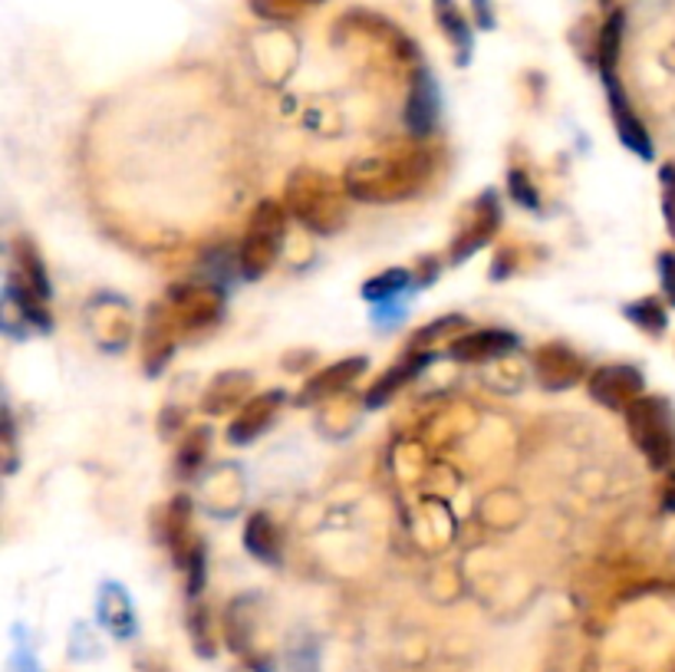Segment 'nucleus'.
Masks as SVG:
<instances>
[{
  "instance_id": "nucleus-1",
  "label": "nucleus",
  "mask_w": 675,
  "mask_h": 672,
  "mask_svg": "<svg viewBox=\"0 0 675 672\" xmlns=\"http://www.w3.org/2000/svg\"><path fill=\"white\" fill-rule=\"evenodd\" d=\"M441 165V149L428 139L409 136L357 155L343 185L360 204H399L428 191Z\"/></svg>"
},
{
  "instance_id": "nucleus-2",
  "label": "nucleus",
  "mask_w": 675,
  "mask_h": 672,
  "mask_svg": "<svg viewBox=\"0 0 675 672\" xmlns=\"http://www.w3.org/2000/svg\"><path fill=\"white\" fill-rule=\"evenodd\" d=\"M284 208L290 217H297L307 232L329 238L336 232H343V224L350 221V191L343 178H336L323 169H297L290 172L284 185Z\"/></svg>"
},
{
  "instance_id": "nucleus-3",
  "label": "nucleus",
  "mask_w": 675,
  "mask_h": 672,
  "mask_svg": "<svg viewBox=\"0 0 675 672\" xmlns=\"http://www.w3.org/2000/svg\"><path fill=\"white\" fill-rule=\"evenodd\" d=\"M287 217L290 214L277 198H264L261 204H254L238 248V271L245 281H261L264 274H271L287 241Z\"/></svg>"
},
{
  "instance_id": "nucleus-4",
  "label": "nucleus",
  "mask_w": 675,
  "mask_h": 672,
  "mask_svg": "<svg viewBox=\"0 0 675 672\" xmlns=\"http://www.w3.org/2000/svg\"><path fill=\"white\" fill-rule=\"evenodd\" d=\"M623 419L633 445L655 472L675 462V412L665 396H639Z\"/></svg>"
},
{
  "instance_id": "nucleus-5",
  "label": "nucleus",
  "mask_w": 675,
  "mask_h": 672,
  "mask_svg": "<svg viewBox=\"0 0 675 672\" xmlns=\"http://www.w3.org/2000/svg\"><path fill=\"white\" fill-rule=\"evenodd\" d=\"M182 336H198L208 333L221 323L224 316V290L211 281H185V284H172V290L165 294Z\"/></svg>"
},
{
  "instance_id": "nucleus-6",
  "label": "nucleus",
  "mask_w": 675,
  "mask_h": 672,
  "mask_svg": "<svg viewBox=\"0 0 675 672\" xmlns=\"http://www.w3.org/2000/svg\"><path fill=\"white\" fill-rule=\"evenodd\" d=\"M501 221H504L501 217V195L495 188H485L462 211L455 241H452V248H448V264H465L468 258H475V251H482L501 232Z\"/></svg>"
},
{
  "instance_id": "nucleus-7",
  "label": "nucleus",
  "mask_w": 675,
  "mask_h": 672,
  "mask_svg": "<svg viewBox=\"0 0 675 672\" xmlns=\"http://www.w3.org/2000/svg\"><path fill=\"white\" fill-rule=\"evenodd\" d=\"M587 393L593 402L613 412H626L639 396H646V376L633 363H610L590 373Z\"/></svg>"
},
{
  "instance_id": "nucleus-8",
  "label": "nucleus",
  "mask_w": 675,
  "mask_h": 672,
  "mask_svg": "<svg viewBox=\"0 0 675 672\" xmlns=\"http://www.w3.org/2000/svg\"><path fill=\"white\" fill-rule=\"evenodd\" d=\"M600 79H603V89H607V102H610V116H613V126H616V136L620 142L636 152L639 159L652 162L655 159V149H652V139L642 126V120L636 116V109L620 83V73L616 70H600Z\"/></svg>"
},
{
  "instance_id": "nucleus-9",
  "label": "nucleus",
  "mask_w": 675,
  "mask_h": 672,
  "mask_svg": "<svg viewBox=\"0 0 675 672\" xmlns=\"http://www.w3.org/2000/svg\"><path fill=\"white\" fill-rule=\"evenodd\" d=\"M182 340V326L168 307V300H155L146 313V329H142V363L146 376H159L168 360L175 357V347Z\"/></svg>"
},
{
  "instance_id": "nucleus-10",
  "label": "nucleus",
  "mask_w": 675,
  "mask_h": 672,
  "mask_svg": "<svg viewBox=\"0 0 675 672\" xmlns=\"http://www.w3.org/2000/svg\"><path fill=\"white\" fill-rule=\"evenodd\" d=\"M587 376V363L567 344H543L534 350V379L547 393H567Z\"/></svg>"
},
{
  "instance_id": "nucleus-11",
  "label": "nucleus",
  "mask_w": 675,
  "mask_h": 672,
  "mask_svg": "<svg viewBox=\"0 0 675 672\" xmlns=\"http://www.w3.org/2000/svg\"><path fill=\"white\" fill-rule=\"evenodd\" d=\"M517 350V333L514 329H501V326H488V329H468L455 340H448L445 357L455 363H491L501 360L508 353Z\"/></svg>"
},
{
  "instance_id": "nucleus-12",
  "label": "nucleus",
  "mask_w": 675,
  "mask_h": 672,
  "mask_svg": "<svg viewBox=\"0 0 675 672\" xmlns=\"http://www.w3.org/2000/svg\"><path fill=\"white\" fill-rule=\"evenodd\" d=\"M251 399H254V373L224 370L208 383V389L201 396V412L211 419L214 415H238Z\"/></svg>"
},
{
  "instance_id": "nucleus-13",
  "label": "nucleus",
  "mask_w": 675,
  "mask_h": 672,
  "mask_svg": "<svg viewBox=\"0 0 675 672\" xmlns=\"http://www.w3.org/2000/svg\"><path fill=\"white\" fill-rule=\"evenodd\" d=\"M366 370H370V360L366 357H347V360H336V363L316 370L303 383V389L297 396V406H316V402H326L333 396L347 393Z\"/></svg>"
},
{
  "instance_id": "nucleus-14",
  "label": "nucleus",
  "mask_w": 675,
  "mask_h": 672,
  "mask_svg": "<svg viewBox=\"0 0 675 672\" xmlns=\"http://www.w3.org/2000/svg\"><path fill=\"white\" fill-rule=\"evenodd\" d=\"M438 112H441V96L438 86L432 79V73L425 66H418L412 73V86H409V99H405V126L409 136L428 139L438 126Z\"/></svg>"
},
{
  "instance_id": "nucleus-15",
  "label": "nucleus",
  "mask_w": 675,
  "mask_h": 672,
  "mask_svg": "<svg viewBox=\"0 0 675 672\" xmlns=\"http://www.w3.org/2000/svg\"><path fill=\"white\" fill-rule=\"evenodd\" d=\"M105 307L99 310L96 303H89V333L92 340L109 350V353H120L129 340H133V320H129V303L105 294L102 297Z\"/></svg>"
},
{
  "instance_id": "nucleus-16",
  "label": "nucleus",
  "mask_w": 675,
  "mask_h": 672,
  "mask_svg": "<svg viewBox=\"0 0 675 672\" xmlns=\"http://www.w3.org/2000/svg\"><path fill=\"white\" fill-rule=\"evenodd\" d=\"M284 393L280 389H267V393H258L238 415H232L228 422V441L232 445H251L254 438H261L274 422H277V412L284 406Z\"/></svg>"
},
{
  "instance_id": "nucleus-17",
  "label": "nucleus",
  "mask_w": 675,
  "mask_h": 672,
  "mask_svg": "<svg viewBox=\"0 0 675 672\" xmlns=\"http://www.w3.org/2000/svg\"><path fill=\"white\" fill-rule=\"evenodd\" d=\"M8 284H14V287H21V290H27V294H34V297H40V300L50 303V294H53L50 274H47V264H43L37 245L27 235H17L14 245H11Z\"/></svg>"
},
{
  "instance_id": "nucleus-18",
  "label": "nucleus",
  "mask_w": 675,
  "mask_h": 672,
  "mask_svg": "<svg viewBox=\"0 0 675 672\" xmlns=\"http://www.w3.org/2000/svg\"><path fill=\"white\" fill-rule=\"evenodd\" d=\"M162 544L168 547L172 560H175V568L185 571L188 564V557L201 547V537L191 531V501L185 495L172 498L168 508L162 511Z\"/></svg>"
},
{
  "instance_id": "nucleus-19",
  "label": "nucleus",
  "mask_w": 675,
  "mask_h": 672,
  "mask_svg": "<svg viewBox=\"0 0 675 672\" xmlns=\"http://www.w3.org/2000/svg\"><path fill=\"white\" fill-rule=\"evenodd\" d=\"M435 360V350H405L402 353V360L396 363V366H389L373 386H370V393H366V406L370 409H379V406H386L402 386H409L428 363Z\"/></svg>"
},
{
  "instance_id": "nucleus-20",
  "label": "nucleus",
  "mask_w": 675,
  "mask_h": 672,
  "mask_svg": "<svg viewBox=\"0 0 675 672\" xmlns=\"http://www.w3.org/2000/svg\"><path fill=\"white\" fill-rule=\"evenodd\" d=\"M245 547L254 560L271 568H280L284 560V540H280V527L267 511H254L245 524Z\"/></svg>"
},
{
  "instance_id": "nucleus-21",
  "label": "nucleus",
  "mask_w": 675,
  "mask_h": 672,
  "mask_svg": "<svg viewBox=\"0 0 675 672\" xmlns=\"http://www.w3.org/2000/svg\"><path fill=\"white\" fill-rule=\"evenodd\" d=\"M432 4H435L438 30L448 37V43L455 47V63H459V66H468V63H472V50H475L472 24L465 21V14L459 11L455 0H432Z\"/></svg>"
},
{
  "instance_id": "nucleus-22",
  "label": "nucleus",
  "mask_w": 675,
  "mask_h": 672,
  "mask_svg": "<svg viewBox=\"0 0 675 672\" xmlns=\"http://www.w3.org/2000/svg\"><path fill=\"white\" fill-rule=\"evenodd\" d=\"M99 620L116 633L120 639L136 633V613H133V600L120 584H102L99 594Z\"/></svg>"
},
{
  "instance_id": "nucleus-23",
  "label": "nucleus",
  "mask_w": 675,
  "mask_h": 672,
  "mask_svg": "<svg viewBox=\"0 0 675 672\" xmlns=\"http://www.w3.org/2000/svg\"><path fill=\"white\" fill-rule=\"evenodd\" d=\"M409 287H415V274L409 271V267H389V271H383L379 277H370L366 284H363V300H370V303H389V300H396V297H402Z\"/></svg>"
},
{
  "instance_id": "nucleus-24",
  "label": "nucleus",
  "mask_w": 675,
  "mask_h": 672,
  "mask_svg": "<svg viewBox=\"0 0 675 672\" xmlns=\"http://www.w3.org/2000/svg\"><path fill=\"white\" fill-rule=\"evenodd\" d=\"M320 4L323 0H248L251 14L271 24H293Z\"/></svg>"
},
{
  "instance_id": "nucleus-25",
  "label": "nucleus",
  "mask_w": 675,
  "mask_h": 672,
  "mask_svg": "<svg viewBox=\"0 0 675 672\" xmlns=\"http://www.w3.org/2000/svg\"><path fill=\"white\" fill-rule=\"evenodd\" d=\"M623 27H626V14L620 8L610 11L607 14V24L600 27V37H597V66L600 70H616L620 66Z\"/></svg>"
},
{
  "instance_id": "nucleus-26",
  "label": "nucleus",
  "mask_w": 675,
  "mask_h": 672,
  "mask_svg": "<svg viewBox=\"0 0 675 672\" xmlns=\"http://www.w3.org/2000/svg\"><path fill=\"white\" fill-rule=\"evenodd\" d=\"M623 316L649 336H662L665 326H668V313H665V303L659 297H639V300L626 303Z\"/></svg>"
},
{
  "instance_id": "nucleus-27",
  "label": "nucleus",
  "mask_w": 675,
  "mask_h": 672,
  "mask_svg": "<svg viewBox=\"0 0 675 672\" xmlns=\"http://www.w3.org/2000/svg\"><path fill=\"white\" fill-rule=\"evenodd\" d=\"M468 329H472V323H468V316H462V313L438 316V320H432L428 326H422V329L412 336L409 350H432L435 340H445V336H462V333H468Z\"/></svg>"
},
{
  "instance_id": "nucleus-28",
  "label": "nucleus",
  "mask_w": 675,
  "mask_h": 672,
  "mask_svg": "<svg viewBox=\"0 0 675 672\" xmlns=\"http://www.w3.org/2000/svg\"><path fill=\"white\" fill-rule=\"evenodd\" d=\"M208 438H211V432H208V425H198V428H191L185 438H182V448H178V478H195V472L201 469V462H204V452H208Z\"/></svg>"
},
{
  "instance_id": "nucleus-29",
  "label": "nucleus",
  "mask_w": 675,
  "mask_h": 672,
  "mask_svg": "<svg viewBox=\"0 0 675 672\" xmlns=\"http://www.w3.org/2000/svg\"><path fill=\"white\" fill-rule=\"evenodd\" d=\"M188 630H191V639H195V649L198 656H214V643H211V630H208V610L195 600L191 613H188Z\"/></svg>"
},
{
  "instance_id": "nucleus-30",
  "label": "nucleus",
  "mask_w": 675,
  "mask_h": 672,
  "mask_svg": "<svg viewBox=\"0 0 675 672\" xmlns=\"http://www.w3.org/2000/svg\"><path fill=\"white\" fill-rule=\"evenodd\" d=\"M508 191H511V198H514L517 204H524V208H530V211L540 208V195H537L534 182L527 178V172L511 169V175H508Z\"/></svg>"
},
{
  "instance_id": "nucleus-31",
  "label": "nucleus",
  "mask_w": 675,
  "mask_h": 672,
  "mask_svg": "<svg viewBox=\"0 0 675 672\" xmlns=\"http://www.w3.org/2000/svg\"><path fill=\"white\" fill-rule=\"evenodd\" d=\"M659 185H662V214L668 224V235L675 238V162H665L659 169Z\"/></svg>"
},
{
  "instance_id": "nucleus-32",
  "label": "nucleus",
  "mask_w": 675,
  "mask_h": 672,
  "mask_svg": "<svg viewBox=\"0 0 675 672\" xmlns=\"http://www.w3.org/2000/svg\"><path fill=\"white\" fill-rule=\"evenodd\" d=\"M655 267H659L662 294H665V300L675 307V251H659V258H655Z\"/></svg>"
},
{
  "instance_id": "nucleus-33",
  "label": "nucleus",
  "mask_w": 675,
  "mask_h": 672,
  "mask_svg": "<svg viewBox=\"0 0 675 672\" xmlns=\"http://www.w3.org/2000/svg\"><path fill=\"white\" fill-rule=\"evenodd\" d=\"M472 8H475V24L482 30H491L495 27V11H491V0H472Z\"/></svg>"
},
{
  "instance_id": "nucleus-34",
  "label": "nucleus",
  "mask_w": 675,
  "mask_h": 672,
  "mask_svg": "<svg viewBox=\"0 0 675 672\" xmlns=\"http://www.w3.org/2000/svg\"><path fill=\"white\" fill-rule=\"evenodd\" d=\"M438 277V264L432 258H425L415 271V287H432V281Z\"/></svg>"
},
{
  "instance_id": "nucleus-35",
  "label": "nucleus",
  "mask_w": 675,
  "mask_h": 672,
  "mask_svg": "<svg viewBox=\"0 0 675 672\" xmlns=\"http://www.w3.org/2000/svg\"><path fill=\"white\" fill-rule=\"evenodd\" d=\"M14 419H11V412H4V448H8V472H14Z\"/></svg>"
},
{
  "instance_id": "nucleus-36",
  "label": "nucleus",
  "mask_w": 675,
  "mask_h": 672,
  "mask_svg": "<svg viewBox=\"0 0 675 672\" xmlns=\"http://www.w3.org/2000/svg\"><path fill=\"white\" fill-rule=\"evenodd\" d=\"M662 508L665 511H675V475H668V482L662 488Z\"/></svg>"
},
{
  "instance_id": "nucleus-37",
  "label": "nucleus",
  "mask_w": 675,
  "mask_h": 672,
  "mask_svg": "<svg viewBox=\"0 0 675 672\" xmlns=\"http://www.w3.org/2000/svg\"><path fill=\"white\" fill-rule=\"evenodd\" d=\"M613 4H616V0H600V8H603V11H616Z\"/></svg>"
}]
</instances>
